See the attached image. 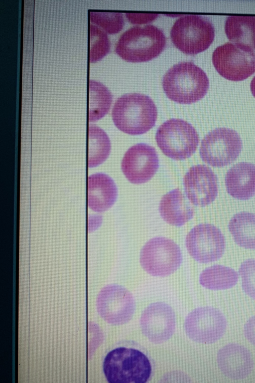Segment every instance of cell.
<instances>
[{"mask_svg":"<svg viewBox=\"0 0 255 383\" xmlns=\"http://www.w3.org/2000/svg\"><path fill=\"white\" fill-rule=\"evenodd\" d=\"M103 369L110 383H145L152 377L155 364L138 344L124 341L107 353Z\"/></svg>","mask_w":255,"mask_h":383,"instance_id":"cell-1","label":"cell"},{"mask_svg":"<svg viewBox=\"0 0 255 383\" xmlns=\"http://www.w3.org/2000/svg\"><path fill=\"white\" fill-rule=\"evenodd\" d=\"M157 108L153 101L144 94L133 93L117 99L112 112L113 122L122 132L138 135L153 128L157 119Z\"/></svg>","mask_w":255,"mask_h":383,"instance_id":"cell-2","label":"cell"},{"mask_svg":"<svg viewBox=\"0 0 255 383\" xmlns=\"http://www.w3.org/2000/svg\"><path fill=\"white\" fill-rule=\"evenodd\" d=\"M162 83L169 99L184 104L201 100L207 94L209 87L206 74L191 61L174 65L164 74Z\"/></svg>","mask_w":255,"mask_h":383,"instance_id":"cell-3","label":"cell"},{"mask_svg":"<svg viewBox=\"0 0 255 383\" xmlns=\"http://www.w3.org/2000/svg\"><path fill=\"white\" fill-rule=\"evenodd\" d=\"M166 42L163 31L156 26H134L121 35L115 51L128 62H145L157 57L164 49Z\"/></svg>","mask_w":255,"mask_h":383,"instance_id":"cell-4","label":"cell"},{"mask_svg":"<svg viewBox=\"0 0 255 383\" xmlns=\"http://www.w3.org/2000/svg\"><path fill=\"white\" fill-rule=\"evenodd\" d=\"M214 27L207 17L185 15L177 19L172 27L170 37L175 47L189 55L207 49L214 40Z\"/></svg>","mask_w":255,"mask_h":383,"instance_id":"cell-5","label":"cell"},{"mask_svg":"<svg viewBox=\"0 0 255 383\" xmlns=\"http://www.w3.org/2000/svg\"><path fill=\"white\" fill-rule=\"evenodd\" d=\"M155 140L158 147L167 157L183 160L196 151L199 142L197 132L191 124L179 119H171L157 130Z\"/></svg>","mask_w":255,"mask_h":383,"instance_id":"cell-6","label":"cell"},{"mask_svg":"<svg viewBox=\"0 0 255 383\" xmlns=\"http://www.w3.org/2000/svg\"><path fill=\"white\" fill-rule=\"evenodd\" d=\"M182 260L178 245L164 237H155L148 240L140 254L142 267L154 276L164 277L171 274L179 268Z\"/></svg>","mask_w":255,"mask_h":383,"instance_id":"cell-7","label":"cell"},{"mask_svg":"<svg viewBox=\"0 0 255 383\" xmlns=\"http://www.w3.org/2000/svg\"><path fill=\"white\" fill-rule=\"evenodd\" d=\"M242 149V139L235 130L218 128L209 132L203 139L200 155L204 162L220 168L233 163Z\"/></svg>","mask_w":255,"mask_h":383,"instance_id":"cell-8","label":"cell"},{"mask_svg":"<svg viewBox=\"0 0 255 383\" xmlns=\"http://www.w3.org/2000/svg\"><path fill=\"white\" fill-rule=\"evenodd\" d=\"M212 62L217 72L233 81L247 79L255 72V53L242 49L232 42L217 47L212 55Z\"/></svg>","mask_w":255,"mask_h":383,"instance_id":"cell-9","label":"cell"},{"mask_svg":"<svg viewBox=\"0 0 255 383\" xmlns=\"http://www.w3.org/2000/svg\"><path fill=\"white\" fill-rule=\"evenodd\" d=\"M185 243L191 256L202 263L218 260L226 248L225 238L221 230L209 223L194 226L187 234Z\"/></svg>","mask_w":255,"mask_h":383,"instance_id":"cell-10","label":"cell"},{"mask_svg":"<svg viewBox=\"0 0 255 383\" xmlns=\"http://www.w3.org/2000/svg\"><path fill=\"white\" fill-rule=\"evenodd\" d=\"M227 321L218 309L211 307L196 308L184 322L186 334L192 340L204 344L213 343L224 334Z\"/></svg>","mask_w":255,"mask_h":383,"instance_id":"cell-11","label":"cell"},{"mask_svg":"<svg viewBox=\"0 0 255 383\" xmlns=\"http://www.w3.org/2000/svg\"><path fill=\"white\" fill-rule=\"evenodd\" d=\"M135 302L131 293L119 285L105 287L98 298V309L108 323L120 325L128 323L134 313Z\"/></svg>","mask_w":255,"mask_h":383,"instance_id":"cell-12","label":"cell"},{"mask_svg":"<svg viewBox=\"0 0 255 383\" xmlns=\"http://www.w3.org/2000/svg\"><path fill=\"white\" fill-rule=\"evenodd\" d=\"M159 167V159L155 148L144 143L129 148L123 158L121 168L128 181L141 184L150 180Z\"/></svg>","mask_w":255,"mask_h":383,"instance_id":"cell-13","label":"cell"},{"mask_svg":"<svg viewBox=\"0 0 255 383\" xmlns=\"http://www.w3.org/2000/svg\"><path fill=\"white\" fill-rule=\"evenodd\" d=\"M140 326L142 333L150 341L162 343L169 340L175 331V314L165 303H153L142 312Z\"/></svg>","mask_w":255,"mask_h":383,"instance_id":"cell-14","label":"cell"},{"mask_svg":"<svg viewBox=\"0 0 255 383\" xmlns=\"http://www.w3.org/2000/svg\"><path fill=\"white\" fill-rule=\"evenodd\" d=\"M183 185L186 197L196 206L209 205L218 195V178L204 165L191 167L184 176Z\"/></svg>","mask_w":255,"mask_h":383,"instance_id":"cell-15","label":"cell"},{"mask_svg":"<svg viewBox=\"0 0 255 383\" xmlns=\"http://www.w3.org/2000/svg\"><path fill=\"white\" fill-rule=\"evenodd\" d=\"M217 363L226 376L236 380L246 378L250 374L254 366L250 352L236 343L228 344L219 350Z\"/></svg>","mask_w":255,"mask_h":383,"instance_id":"cell-16","label":"cell"},{"mask_svg":"<svg viewBox=\"0 0 255 383\" xmlns=\"http://www.w3.org/2000/svg\"><path fill=\"white\" fill-rule=\"evenodd\" d=\"M118 189L114 180L106 174L98 173L88 177V204L94 211L103 212L116 201Z\"/></svg>","mask_w":255,"mask_h":383,"instance_id":"cell-17","label":"cell"},{"mask_svg":"<svg viewBox=\"0 0 255 383\" xmlns=\"http://www.w3.org/2000/svg\"><path fill=\"white\" fill-rule=\"evenodd\" d=\"M228 193L234 198L247 200L255 195V165L239 163L227 171L225 179Z\"/></svg>","mask_w":255,"mask_h":383,"instance_id":"cell-18","label":"cell"},{"mask_svg":"<svg viewBox=\"0 0 255 383\" xmlns=\"http://www.w3.org/2000/svg\"><path fill=\"white\" fill-rule=\"evenodd\" d=\"M161 216L167 223L181 226L193 216L194 209L178 189L172 190L161 199L159 206Z\"/></svg>","mask_w":255,"mask_h":383,"instance_id":"cell-19","label":"cell"},{"mask_svg":"<svg viewBox=\"0 0 255 383\" xmlns=\"http://www.w3.org/2000/svg\"><path fill=\"white\" fill-rule=\"evenodd\" d=\"M225 31L233 44L244 49L255 50V16H229L226 19Z\"/></svg>","mask_w":255,"mask_h":383,"instance_id":"cell-20","label":"cell"},{"mask_svg":"<svg viewBox=\"0 0 255 383\" xmlns=\"http://www.w3.org/2000/svg\"><path fill=\"white\" fill-rule=\"evenodd\" d=\"M228 228L238 245L255 249V214L249 212L237 213L230 219Z\"/></svg>","mask_w":255,"mask_h":383,"instance_id":"cell-21","label":"cell"},{"mask_svg":"<svg viewBox=\"0 0 255 383\" xmlns=\"http://www.w3.org/2000/svg\"><path fill=\"white\" fill-rule=\"evenodd\" d=\"M239 279L238 273L225 266L215 264L204 269L200 274L202 286L211 290H222L235 286Z\"/></svg>","mask_w":255,"mask_h":383,"instance_id":"cell-22","label":"cell"},{"mask_svg":"<svg viewBox=\"0 0 255 383\" xmlns=\"http://www.w3.org/2000/svg\"><path fill=\"white\" fill-rule=\"evenodd\" d=\"M89 83V121L95 122L108 113L113 95L108 88L100 82L90 79Z\"/></svg>","mask_w":255,"mask_h":383,"instance_id":"cell-23","label":"cell"},{"mask_svg":"<svg viewBox=\"0 0 255 383\" xmlns=\"http://www.w3.org/2000/svg\"><path fill=\"white\" fill-rule=\"evenodd\" d=\"M88 131V167L94 168L102 164L109 157L111 142L106 133L97 126L90 125Z\"/></svg>","mask_w":255,"mask_h":383,"instance_id":"cell-24","label":"cell"},{"mask_svg":"<svg viewBox=\"0 0 255 383\" xmlns=\"http://www.w3.org/2000/svg\"><path fill=\"white\" fill-rule=\"evenodd\" d=\"M89 60L94 62L101 60L110 50L111 44L107 33L100 27L91 22L89 24Z\"/></svg>","mask_w":255,"mask_h":383,"instance_id":"cell-25","label":"cell"},{"mask_svg":"<svg viewBox=\"0 0 255 383\" xmlns=\"http://www.w3.org/2000/svg\"><path fill=\"white\" fill-rule=\"evenodd\" d=\"M89 19L106 33L115 34L120 32L124 25L123 14L120 12H104L90 9Z\"/></svg>","mask_w":255,"mask_h":383,"instance_id":"cell-26","label":"cell"},{"mask_svg":"<svg viewBox=\"0 0 255 383\" xmlns=\"http://www.w3.org/2000/svg\"><path fill=\"white\" fill-rule=\"evenodd\" d=\"M244 292L255 299V259H249L242 263L239 269Z\"/></svg>","mask_w":255,"mask_h":383,"instance_id":"cell-27","label":"cell"},{"mask_svg":"<svg viewBox=\"0 0 255 383\" xmlns=\"http://www.w3.org/2000/svg\"><path fill=\"white\" fill-rule=\"evenodd\" d=\"M127 17L133 23H142L150 22L157 17V14H136L126 13Z\"/></svg>","mask_w":255,"mask_h":383,"instance_id":"cell-28","label":"cell"},{"mask_svg":"<svg viewBox=\"0 0 255 383\" xmlns=\"http://www.w3.org/2000/svg\"><path fill=\"white\" fill-rule=\"evenodd\" d=\"M244 335L247 340L255 346V315L246 322L244 329Z\"/></svg>","mask_w":255,"mask_h":383,"instance_id":"cell-29","label":"cell"},{"mask_svg":"<svg viewBox=\"0 0 255 383\" xmlns=\"http://www.w3.org/2000/svg\"><path fill=\"white\" fill-rule=\"evenodd\" d=\"M250 87L252 93L255 97V76L254 77L251 82Z\"/></svg>","mask_w":255,"mask_h":383,"instance_id":"cell-30","label":"cell"}]
</instances>
